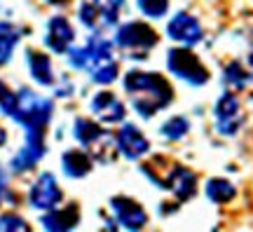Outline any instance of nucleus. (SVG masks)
Listing matches in <instances>:
<instances>
[{
    "mask_svg": "<svg viewBox=\"0 0 253 232\" xmlns=\"http://www.w3.org/2000/svg\"><path fill=\"white\" fill-rule=\"evenodd\" d=\"M188 120L185 117H171V120H167L162 127H160V134L164 136V139H169V141H178L181 136L188 134Z\"/></svg>",
    "mask_w": 253,
    "mask_h": 232,
    "instance_id": "obj_22",
    "label": "nucleus"
},
{
    "mask_svg": "<svg viewBox=\"0 0 253 232\" xmlns=\"http://www.w3.org/2000/svg\"><path fill=\"white\" fill-rule=\"evenodd\" d=\"M169 68L176 78L190 85H204L209 80V71L190 49H171L169 52Z\"/></svg>",
    "mask_w": 253,
    "mask_h": 232,
    "instance_id": "obj_4",
    "label": "nucleus"
},
{
    "mask_svg": "<svg viewBox=\"0 0 253 232\" xmlns=\"http://www.w3.org/2000/svg\"><path fill=\"white\" fill-rule=\"evenodd\" d=\"M125 90L134 101V108L141 117H153L157 110H162L171 103L173 90L171 85L157 73L131 71L125 78Z\"/></svg>",
    "mask_w": 253,
    "mask_h": 232,
    "instance_id": "obj_1",
    "label": "nucleus"
},
{
    "mask_svg": "<svg viewBox=\"0 0 253 232\" xmlns=\"http://www.w3.org/2000/svg\"><path fill=\"white\" fill-rule=\"evenodd\" d=\"M28 199H31V204L36 206V209H42V211L54 209V206L61 202V190L56 186L54 176H52V174H42V176L36 181V186L31 187Z\"/></svg>",
    "mask_w": 253,
    "mask_h": 232,
    "instance_id": "obj_6",
    "label": "nucleus"
},
{
    "mask_svg": "<svg viewBox=\"0 0 253 232\" xmlns=\"http://www.w3.org/2000/svg\"><path fill=\"white\" fill-rule=\"evenodd\" d=\"M91 7L96 12V26H113L120 19L125 0H91Z\"/></svg>",
    "mask_w": 253,
    "mask_h": 232,
    "instance_id": "obj_14",
    "label": "nucleus"
},
{
    "mask_svg": "<svg viewBox=\"0 0 253 232\" xmlns=\"http://www.w3.org/2000/svg\"><path fill=\"white\" fill-rule=\"evenodd\" d=\"M89 169H91L89 155L78 152V150H71V152H66V155H63V171H66L68 176H73V179L84 176Z\"/></svg>",
    "mask_w": 253,
    "mask_h": 232,
    "instance_id": "obj_19",
    "label": "nucleus"
},
{
    "mask_svg": "<svg viewBox=\"0 0 253 232\" xmlns=\"http://www.w3.org/2000/svg\"><path fill=\"white\" fill-rule=\"evenodd\" d=\"M169 36H171L176 43L190 47L202 38V26H199V21L195 17H190L188 12H181V14H176V17L171 19Z\"/></svg>",
    "mask_w": 253,
    "mask_h": 232,
    "instance_id": "obj_8",
    "label": "nucleus"
},
{
    "mask_svg": "<svg viewBox=\"0 0 253 232\" xmlns=\"http://www.w3.org/2000/svg\"><path fill=\"white\" fill-rule=\"evenodd\" d=\"M2 192H5V176L0 174V197H2Z\"/></svg>",
    "mask_w": 253,
    "mask_h": 232,
    "instance_id": "obj_27",
    "label": "nucleus"
},
{
    "mask_svg": "<svg viewBox=\"0 0 253 232\" xmlns=\"http://www.w3.org/2000/svg\"><path fill=\"white\" fill-rule=\"evenodd\" d=\"M167 0H138V9L148 17H162L167 12Z\"/></svg>",
    "mask_w": 253,
    "mask_h": 232,
    "instance_id": "obj_24",
    "label": "nucleus"
},
{
    "mask_svg": "<svg viewBox=\"0 0 253 232\" xmlns=\"http://www.w3.org/2000/svg\"><path fill=\"white\" fill-rule=\"evenodd\" d=\"M28 68H31V75H33L40 85H52V82H54L52 63H49V59H47L45 54L28 52Z\"/></svg>",
    "mask_w": 253,
    "mask_h": 232,
    "instance_id": "obj_17",
    "label": "nucleus"
},
{
    "mask_svg": "<svg viewBox=\"0 0 253 232\" xmlns=\"http://www.w3.org/2000/svg\"><path fill=\"white\" fill-rule=\"evenodd\" d=\"M45 155V141H42V129H28L26 145L19 150V155L12 160V169L24 171L31 169L40 157Z\"/></svg>",
    "mask_w": 253,
    "mask_h": 232,
    "instance_id": "obj_7",
    "label": "nucleus"
},
{
    "mask_svg": "<svg viewBox=\"0 0 253 232\" xmlns=\"http://www.w3.org/2000/svg\"><path fill=\"white\" fill-rule=\"evenodd\" d=\"M0 230H28V223L19 216H2L0 218Z\"/></svg>",
    "mask_w": 253,
    "mask_h": 232,
    "instance_id": "obj_26",
    "label": "nucleus"
},
{
    "mask_svg": "<svg viewBox=\"0 0 253 232\" xmlns=\"http://www.w3.org/2000/svg\"><path fill=\"white\" fill-rule=\"evenodd\" d=\"M49 115H52V103L47 98L38 96L31 90H21L17 94V108H14L12 117L21 122L26 129H45Z\"/></svg>",
    "mask_w": 253,
    "mask_h": 232,
    "instance_id": "obj_2",
    "label": "nucleus"
},
{
    "mask_svg": "<svg viewBox=\"0 0 253 232\" xmlns=\"http://www.w3.org/2000/svg\"><path fill=\"white\" fill-rule=\"evenodd\" d=\"M113 211H115V218L120 221V225H125L126 230H138L145 225V211L136 204L134 199H126V197H115L113 202Z\"/></svg>",
    "mask_w": 253,
    "mask_h": 232,
    "instance_id": "obj_9",
    "label": "nucleus"
},
{
    "mask_svg": "<svg viewBox=\"0 0 253 232\" xmlns=\"http://www.w3.org/2000/svg\"><path fill=\"white\" fill-rule=\"evenodd\" d=\"M87 71L91 73V78L94 82H99V85H108L118 78V63L113 61V56H101L96 61L89 63V68Z\"/></svg>",
    "mask_w": 253,
    "mask_h": 232,
    "instance_id": "obj_18",
    "label": "nucleus"
},
{
    "mask_svg": "<svg viewBox=\"0 0 253 232\" xmlns=\"http://www.w3.org/2000/svg\"><path fill=\"white\" fill-rule=\"evenodd\" d=\"M118 45L122 52H126L129 56H143L155 47L157 43V33L148 24L141 21H131L118 31Z\"/></svg>",
    "mask_w": 253,
    "mask_h": 232,
    "instance_id": "obj_3",
    "label": "nucleus"
},
{
    "mask_svg": "<svg viewBox=\"0 0 253 232\" xmlns=\"http://www.w3.org/2000/svg\"><path fill=\"white\" fill-rule=\"evenodd\" d=\"M249 63H251V68H253V52H251V56H249Z\"/></svg>",
    "mask_w": 253,
    "mask_h": 232,
    "instance_id": "obj_29",
    "label": "nucleus"
},
{
    "mask_svg": "<svg viewBox=\"0 0 253 232\" xmlns=\"http://www.w3.org/2000/svg\"><path fill=\"white\" fill-rule=\"evenodd\" d=\"M75 33H73V26L66 21L63 17H54L49 24H47V38L45 43L49 49H54V52H68L71 49V43Z\"/></svg>",
    "mask_w": 253,
    "mask_h": 232,
    "instance_id": "obj_12",
    "label": "nucleus"
},
{
    "mask_svg": "<svg viewBox=\"0 0 253 232\" xmlns=\"http://www.w3.org/2000/svg\"><path fill=\"white\" fill-rule=\"evenodd\" d=\"M5 139H7V134H5V129H2V127H0V145H2V143H5Z\"/></svg>",
    "mask_w": 253,
    "mask_h": 232,
    "instance_id": "obj_28",
    "label": "nucleus"
},
{
    "mask_svg": "<svg viewBox=\"0 0 253 232\" xmlns=\"http://www.w3.org/2000/svg\"><path fill=\"white\" fill-rule=\"evenodd\" d=\"M195 174L190 169H185V167H176V169L171 171V176L164 181V186L171 190L176 197H181V199H188V197H192V192H195Z\"/></svg>",
    "mask_w": 253,
    "mask_h": 232,
    "instance_id": "obj_13",
    "label": "nucleus"
},
{
    "mask_svg": "<svg viewBox=\"0 0 253 232\" xmlns=\"http://www.w3.org/2000/svg\"><path fill=\"white\" fill-rule=\"evenodd\" d=\"M19 40V31L9 24L0 21V66H5L9 61V56L14 52V45Z\"/></svg>",
    "mask_w": 253,
    "mask_h": 232,
    "instance_id": "obj_20",
    "label": "nucleus"
},
{
    "mask_svg": "<svg viewBox=\"0 0 253 232\" xmlns=\"http://www.w3.org/2000/svg\"><path fill=\"white\" fill-rule=\"evenodd\" d=\"M118 148L129 160H138L148 152V139H145L134 125H125L118 132Z\"/></svg>",
    "mask_w": 253,
    "mask_h": 232,
    "instance_id": "obj_10",
    "label": "nucleus"
},
{
    "mask_svg": "<svg viewBox=\"0 0 253 232\" xmlns=\"http://www.w3.org/2000/svg\"><path fill=\"white\" fill-rule=\"evenodd\" d=\"M225 82L232 90H244L246 85H249V75L244 73V68L239 63H230L225 68Z\"/></svg>",
    "mask_w": 253,
    "mask_h": 232,
    "instance_id": "obj_23",
    "label": "nucleus"
},
{
    "mask_svg": "<svg viewBox=\"0 0 253 232\" xmlns=\"http://www.w3.org/2000/svg\"><path fill=\"white\" fill-rule=\"evenodd\" d=\"M207 195L213 202H230L235 197V186L227 183L225 179H211L207 183Z\"/></svg>",
    "mask_w": 253,
    "mask_h": 232,
    "instance_id": "obj_21",
    "label": "nucleus"
},
{
    "mask_svg": "<svg viewBox=\"0 0 253 232\" xmlns=\"http://www.w3.org/2000/svg\"><path fill=\"white\" fill-rule=\"evenodd\" d=\"M14 108H17V94H12V92L0 82V110L7 113V115H12Z\"/></svg>",
    "mask_w": 253,
    "mask_h": 232,
    "instance_id": "obj_25",
    "label": "nucleus"
},
{
    "mask_svg": "<svg viewBox=\"0 0 253 232\" xmlns=\"http://www.w3.org/2000/svg\"><path fill=\"white\" fill-rule=\"evenodd\" d=\"M91 110H94V115L99 117L101 122H120V120H125V106H122V101H118L115 94H110V92H101L94 96L91 101Z\"/></svg>",
    "mask_w": 253,
    "mask_h": 232,
    "instance_id": "obj_11",
    "label": "nucleus"
},
{
    "mask_svg": "<svg viewBox=\"0 0 253 232\" xmlns=\"http://www.w3.org/2000/svg\"><path fill=\"white\" fill-rule=\"evenodd\" d=\"M75 139L82 145H87V148H99L101 143L106 141V134H103V129L96 122H91V120H78L75 122Z\"/></svg>",
    "mask_w": 253,
    "mask_h": 232,
    "instance_id": "obj_15",
    "label": "nucleus"
},
{
    "mask_svg": "<svg viewBox=\"0 0 253 232\" xmlns=\"http://www.w3.org/2000/svg\"><path fill=\"white\" fill-rule=\"evenodd\" d=\"M42 225L47 230L52 232H63V230H71L78 225V206H68L63 211H52L42 218Z\"/></svg>",
    "mask_w": 253,
    "mask_h": 232,
    "instance_id": "obj_16",
    "label": "nucleus"
},
{
    "mask_svg": "<svg viewBox=\"0 0 253 232\" xmlns=\"http://www.w3.org/2000/svg\"><path fill=\"white\" fill-rule=\"evenodd\" d=\"M242 125V110L239 101L232 94H223L216 103V129L220 134L232 136Z\"/></svg>",
    "mask_w": 253,
    "mask_h": 232,
    "instance_id": "obj_5",
    "label": "nucleus"
}]
</instances>
